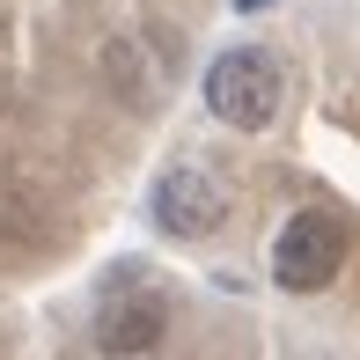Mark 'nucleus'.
Segmentation results:
<instances>
[{
	"instance_id": "obj_5",
	"label": "nucleus",
	"mask_w": 360,
	"mask_h": 360,
	"mask_svg": "<svg viewBox=\"0 0 360 360\" xmlns=\"http://www.w3.org/2000/svg\"><path fill=\"white\" fill-rule=\"evenodd\" d=\"M236 8H265V0H236Z\"/></svg>"
},
{
	"instance_id": "obj_4",
	"label": "nucleus",
	"mask_w": 360,
	"mask_h": 360,
	"mask_svg": "<svg viewBox=\"0 0 360 360\" xmlns=\"http://www.w3.org/2000/svg\"><path fill=\"white\" fill-rule=\"evenodd\" d=\"M162 331H169V309H162V294H110L103 316H96V346L103 353H147L162 346Z\"/></svg>"
},
{
	"instance_id": "obj_1",
	"label": "nucleus",
	"mask_w": 360,
	"mask_h": 360,
	"mask_svg": "<svg viewBox=\"0 0 360 360\" xmlns=\"http://www.w3.org/2000/svg\"><path fill=\"white\" fill-rule=\"evenodd\" d=\"M280 96H287V81L272 67V52H257V44H236L206 67V110L236 133H265L280 118Z\"/></svg>"
},
{
	"instance_id": "obj_3",
	"label": "nucleus",
	"mask_w": 360,
	"mask_h": 360,
	"mask_svg": "<svg viewBox=\"0 0 360 360\" xmlns=\"http://www.w3.org/2000/svg\"><path fill=\"white\" fill-rule=\"evenodd\" d=\"M221 214H228V199H221V184L206 169H169L155 184V221L169 236H214Z\"/></svg>"
},
{
	"instance_id": "obj_2",
	"label": "nucleus",
	"mask_w": 360,
	"mask_h": 360,
	"mask_svg": "<svg viewBox=\"0 0 360 360\" xmlns=\"http://www.w3.org/2000/svg\"><path fill=\"white\" fill-rule=\"evenodd\" d=\"M338 265H346V221L323 214V206H302L280 236H272V280L287 294H316L338 280Z\"/></svg>"
}]
</instances>
